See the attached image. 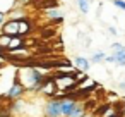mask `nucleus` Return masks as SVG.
Masks as SVG:
<instances>
[{
  "label": "nucleus",
  "instance_id": "423d86ee",
  "mask_svg": "<svg viewBox=\"0 0 125 117\" xmlns=\"http://www.w3.org/2000/svg\"><path fill=\"white\" fill-rule=\"evenodd\" d=\"M45 16H46L50 21H53V23H62V21H63V12H62L58 7L46 9V11H45Z\"/></svg>",
  "mask_w": 125,
  "mask_h": 117
},
{
  "label": "nucleus",
  "instance_id": "20e7f679",
  "mask_svg": "<svg viewBox=\"0 0 125 117\" xmlns=\"http://www.w3.org/2000/svg\"><path fill=\"white\" fill-rule=\"evenodd\" d=\"M0 35L19 36V19H5V23L0 26Z\"/></svg>",
  "mask_w": 125,
  "mask_h": 117
},
{
  "label": "nucleus",
  "instance_id": "f257e3e1",
  "mask_svg": "<svg viewBox=\"0 0 125 117\" xmlns=\"http://www.w3.org/2000/svg\"><path fill=\"white\" fill-rule=\"evenodd\" d=\"M17 76H19L21 83L26 86L28 91L40 93L41 86L45 84V81L48 78V71L40 69V67H21L17 71Z\"/></svg>",
  "mask_w": 125,
  "mask_h": 117
},
{
  "label": "nucleus",
  "instance_id": "2eb2a0df",
  "mask_svg": "<svg viewBox=\"0 0 125 117\" xmlns=\"http://www.w3.org/2000/svg\"><path fill=\"white\" fill-rule=\"evenodd\" d=\"M118 88H120V90H125V81H120V83H118Z\"/></svg>",
  "mask_w": 125,
  "mask_h": 117
},
{
  "label": "nucleus",
  "instance_id": "6e6552de",
  "mask_svg": "<svg viewBox=\"0 0 125 117\" xmlns=\"http://www.w3.org/2000/svg\"><path fill=\"white\" fill-rule=\"evenodd\" d=\"M17 0H0V12H4L5 16L12 11V9H16L17 7Z\"/></svg>",
  "mask_w": 125,
  "mask_h": 117
},
{
  "label": "nucleus",
  "instance_id": "7ed1b4c3",
  "mask_svg": "<svg viewBox=\"0 0 125 117\" xmlns=\"http://www.w3.org/2000/svg\"><path fill=\"white\" fill-rule=\"evenodd\" d=\"M111 57H113V65L116 67H125V45L120 41H113L111 43Z\"/></svg>",
  "mask_w": 125,
  "mask_h": 117
},
{
  "label": "nucleus",
  "instance_id": "dca6fc26",
  "mask_svg": "<svg viewBox=\"0 0 125 117\" xmlns=\"http://www.w3.org/2000/svg\"><path fill=\"white\" fill-rule=\"evenodd\" d=\"M2 53H5V48H2V47H0V55H2Z\"/></svg>",
  "mask_w": 125,
  "mask_h": 117
},
{
  "label": "nucleus",
  "instance_id": "f03ea898",
  "mask_svg": "<svg viewBox=\"0 0 125 117\" xmlns=\"http://www.w3.org/2000/svg\"><path fill=\"white\" fill-rule=\"evenodd\" d=\"M26 93H28L26 86L21 83L19 76H16V79H14L12 86H10V88H9V91L4 95V98H5V100H10V102H14V100H19L21 96H24Z\"/></svg>",
  "mask_w": 125,
  "mask_h": 117
},
{
  "label": "nucleus",
  "instance_id": "39448f33",
  "mask_svg": "<svg viewBox=\"0 0 125 117\" xmlns=\"http://www.w3.org/2000/svg\"><path fill=\"white\" fill-rule=\"evenodd\" d=\"M74 67L75 69H79L81 72H87L89 69H91V60L87 59V57H82V55H77V57H74Z\"/></svg>",
  "mask_w": 125,
  "mask_h": 117
},
{
  "label": "nucleus",
  "instance_id": "4468645a",
  "mask_svg": "<svg viewBox=\"0 0 125 117\" xmlns=\"http://www.w3.org/2000/svg\"><path fill=\"white\" fill-rule=\"evenodd\" d=\"M5 19H7V16H5L4 12H0V26H2V24L5 23Z\"/></svg>",
  "mask_w": 125,
  "mask_h": 117
},
{
  "label": "nucleus",
  "instance_id": "9b49d317",
  "mask_svg": "<svg viewBox=\"0 0 125 117\" xmlns=\"http://www.w3.org/2000/svg\"><path fill=\"white\" fill-rule=\"evenodd\" d=\"M10 38H14V36L0 35V47H2V48H7V47H9V43H10Z\"/></svg>",
  "mask_w": 125,
  "mask_h": 117
},
{
  "label": "nucleus",
  "instance_id": "1a4fd4ad",
  "mask_svg": "<svg viewBox=\"0 0 125 117\" xmlns=\"http://www.w3.org/2000/svg\"><path fill=\"white\" fill-rule=\"evenodd\" d=\"M104 59H106V52H104V50H96V52L91 53V57H89L91 64H104Z\"/></svg>",
  "mask_w": 125,
  "mask_h": 117
},
{
  "label": "nucleus",
  "instance_id": "9d476101",
  "mask_svg": "<svg viewBox=\"0 0 125 117\" xmlns=\"http://www.w3.org/2000/svg\"><path fill=\"white\" fill-rule=\"evenodd\" d=\"M75 4H77V9L81 14H87L91 9V0H75Z\"/></svg>",
  "mask_w": 125,
  "mask_h": 117
},
{
  "label": "nucleus",
  "instance_id": "f3484780",
  "mask_svg": "<svg viewBox=\"0 0 125 117\" xmlns=\"http://www.w3.org/2000/svg\"><path fill=\"white\" fill-rule=\"evenodd\" d=\"M17 2H26V0H17Z\"/></svg>",
  "mask_w": 125,
  "mask_h": 117
},
{
  "label": "nucleus",
  "instance_id": "0eeeda50",
  "mask_svg": "<svg viewBox=\"0 0 125 117\" xmlns=\"http://www.w3.org/2000/svg\"><path fill=\"white\" fill-rule=\"evenodd\" d=\"M31 31H33V23H31L29 19H26V17L19 19V36L26 38Z\"/></svg>",
  "mask_w": 125,
  "mask_h": 117
},
{
  "label": "nucleus",
  "instance_id": "ddd939ff",
  "mask_svg": "<svg viewBox=\"0 0 125 117\" xmlns=\"http://www.w3.org/2000/svg\"><path fill=\"white\" fill-rule=\"evenodd\" d=\"M108 33H110L111 36H116V35H118V31H116L115 26H108Z\"/></svg>",
  "mask_w": 125,
  "mask_h": 117
},
{
  "label": "nucleus",
  "instance_id": "f8f14e48",
  "mask_svg": "<svg viewBox=\"0 0 125 117\" xmlns=\"http://www.w3.org/2000/svg\"><path fill=\"white\" fill-rule=\"evenodd\" d=\"M111 4L118 9V11H122V12H125V0H111Z\"/></svg>",
  "mask_w": 125,
  "mask_h": 117
}]
</instances>
